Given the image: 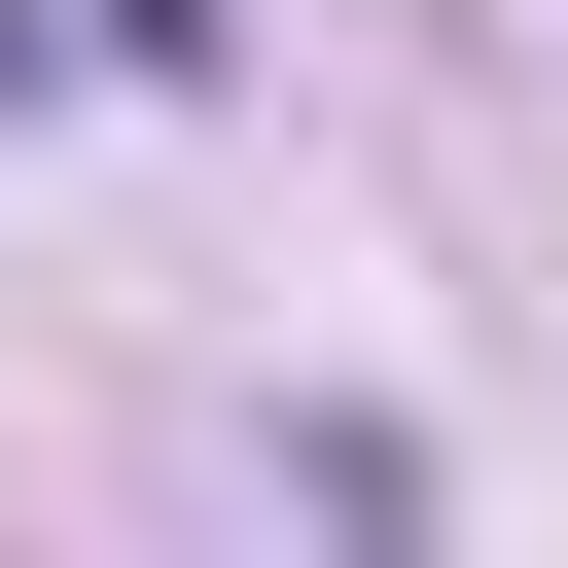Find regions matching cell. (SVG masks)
I'll use <instances>...</instances> for the list:
<instances>
[]
</instances>
